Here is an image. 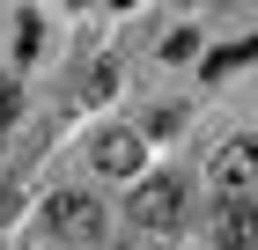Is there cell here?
<instances>
[{"label":"cell","mask_w":258,"mask_h":250,"mask_svg":"<svg viewBox=\"0 0 258 250\" xmlns=\"http://www.w3.org/2000/svg\"><path fill=\"white\" fill-rule=\"evenodd\" d=\"M243 59H258V37H236V44H221L214 59H199V74H229V66H243Z\"/></svg>","instance_id":"52a82bcc"},{"label":"cell","mask_w":258,"mask_h":250,"mask_svg":"<svg viewBox=\"0 0 258 250\" xmlns=\"http://www.w3.org/2000/svg\"><path fill=\"white\" fill-rule=\"evenodd\" d=\"M8 213H15V184L0 177V221H8Z\"/></svg>","instance_id":"30bf717a"},{"label":"cell","mask_w":258,"mask_h":250,"mask_svg":"<svg viewBox=\"0 0 258 250\" xmlns=\"http://www.w3.org/2000/svg\"><path fill=\"white\" fill-rule=\"evenodd\" d=\"M81 96H89V103L118 96V66H111V59H89V66H81Z\"/></svg>","instance_id":"8992f818"},{"label":"cell","mask_w":258,"mask_h":250,"mask_svg":"<svg viewBox=\"0 0 258 250\" xmlns=\"http://www.w3.org/2000/svg\"><path fill=\"white\" fill-rule=\"evenodd\" d=\"M207 177H214L221 206H251V192H258V140H221L207 154Z\"/></svg>","instance_id":"6da1fadb"},{"label":"cell","mask_w":258,"mask_h":250,"mask_svg":"<svg viewBox=\"0 0 258 250\" xmlns=\"http://www.w3.org/2000/svg\"><path fill=\"white\" fill-rule=\"evenodd\" d=\"M177 213H184V184L177 177H140L133 184V221L140 228H177Z\"/></svg>","instance_id":"7a4b0ae2"},{"label":"cell","mask_w":258,"mask_h":250,"mask_svg":"<svg viewBox=\"0 0 258 250\" xmlns=\"http://www.w3.org/2000/svg\"><path fill=\"white\" fill-rule=\"evenodd\" d=\"M207 243H214V250H251V243H258V213H251V206H214Z\"/></svg>","instance_id":"5b68a950"},{"label":"cell","mask_w":258,"mask_h":250,"mask_svg":"<svg viewBox=\"0 0 258 250\" xmlns=\"http://www.w3.org/2000/svg\"><path fill=\"white\" fill-rule=\"evenodd\" d=\"M15 118H22V89H15V81H8V74H0V133H8Z\"/></svg>","instance_id":"ba28073f"},{"label":"cell","mask_w":258,"mask_h":250,"mask_svg":"<svg viewBox=\"0 0 258 250\" xmlns=\"http://www.w3.org/2000/svg\"><path fill=\"white\" fill-rule=\"evenodd\" d=\"M44 228H59V235H74V243H89V235L103 228V206L89 192H59L52 206H44Z\"/></svg>","instance_id":"277c9868"},{"label":"cell","mask_w":258,"mask_h":250,"mask_svg":"<svg viewBox=\"0 0 258 250\" xmlns=\"http://www.w3.org/2000/svg\"><path fill=\"white\" fill-rule=\"evenodd\" d=\"M140 154H148V133H133V125H111V133H96L89 162H96L103 177H140Z\"/></svg>","instance_id":"3957f363"},{"label":"cell","mask_w":258,"mask_h":250,"mask_svg":"<svg viewBox=\"0 0 258 250\" xmlns=\"http://www.w3.org/2000/svg\"><path fill=\"white\" fill-rule=\"evenodd\" d=\"M192 52H199L192 30H170V37H162V59H192Z\"/></svg>","instance_id":"9c48e42d"}]
</instances>
